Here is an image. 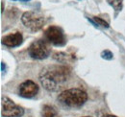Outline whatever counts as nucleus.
I'll list each match as a JSON object with an SVG mask.
<instances>
[{
  "mask_svg": "<svg viewBox=\"0 0 125 117\" xmlns=\"http://www.w3.org/2000/svg\"><path fill=\"white\" fill-rule=\"evenodd\" d=\"M24 114L22 107L16 105L8 97H2V116L21 117Z\"/></svg>",
  "mask_w": 125,
  "mask_h": 117,
  "instance_id": "obj_6",
  "label": "nucleus"
},
{
  "mask_svg": "<svg viewBox=\"0 0 125 117\" xmlns=\"http://www.w3.org/2000/svg\"><path fill=\"white\" fill-rule=\"evenodd\" d=\"M101 57L105 59H112L113 58V53L109 50H105L101 53Z\"/></svg>",
  "mask_w": 125,
  "mask_h": 117,
  "instance_id": "obj_13",
  "label": "nucleus"
},
{
  "mask_svg": "<svg viewBox=\"0 0 125 117\" xmlns=\"http://www.w3.org/2000/svg\"><path fill=\"white\" fill-rule=\"evenodd\" d=\"M1 67H2V71H4V62H1Z\"/></svg>",
  "mask_w": 125,
  "mask_h": 117,
  "instance_id": "obj_15",
  "label": "nucleus"
},
{
  "mask_svg": "<svg viewBox=\"0 0 125 117\" xmlns=\"http://www.w3.org/2000/svg\"><path fill=\"white\" fill-rule=\"evenodd\" d=\"M44 36L47 41L55 46H63L66 43V39L64 37V34L60 27L57 26L48 27L44 32Z\"/></svg>",
  "mask_w": 125,
  "mask_h": 117,
  "instance_id": "obj_5",
  "label": "nucleus"
},
{
  "mask_svg": "<svg viewBox=\"0 0 125 117\" xmlns=\"http://www.w3.org/2000/svg\"><path fill=\"white\" fill-rule=\"evenodd\" d=\"M71 69L67 65H51L43 68L40 73V81L48 91H55L59 85L69 79Z\"/></svg>",
  "mask_w": 125,
  "mask_h": 117,
  "instance_id": "obj_1",
  "label": "nucleus"
},
{
  "mask_svg": "<svg viewBox=\"0 0 125 117\" xmlns=\"http://www.w3.org/2000/svg\"><path fill=\"white\" fill-rule=\"evenodd\" d=\"M22 41H23V37L19 32L9 34L2 39V43L7 47H10V48L19 46L22 43Z\"/></svg>",
  "mask_w": 125,
  "mask_h": 117,
  "instance_id": "obj_8",
  "label": "nucleus"
},
{
  "mask_svg": "<svg viewBox=\"0 0 125 117\" xmlns=\"http://www.w3.org/2000/svg\"><path fill=\"white\" fill-rule=\"evenodd\" d=\"M14 1H16V0H14Z\"/></svg>",
  "mask_w": 125,
  "mask_h": 117,
  "instance_id": "obj_19",
  "label": "nucleus"
},
{
  "mask_svg": "<svg viewBox=\"0 0 125 117\" xmlns=\"http://www.w3.org/2000/svg\"><path fill=\"white\" fill-rule=\"evenodd\" d=\"M42 114L43 117H58V113H57L56 109L53 107L48 106V105H45L42 107Z\"/></svg>",
  "mask_w": 125,
  "mask_h": 117,
  "instance_id": "obj_9",
  "label": "nucleus"
},
{
  "mask_svg": "<svg viewBox=\"0 0 125 117\" xmlns=\"http://www.w3.org/2000/svg\"><path fill=\"white\" fill-rule=\"evenodd\" d=\"M104 117H116V116H115V115H106V116Z\"/></svg>",
  "mask_w": 125,
  "mask_h": 117,
  "instance_id": "obj_16",
  "label": "nucleus"
},
{
  "mask_svg": "<svg viewBox=\"0 0 125 117\" xmlns=\"http://www.w3.org/2000/svg\"><path fill=\"white\" fill-rule=\"evenodd\" d=\"M58 100L61 104L67 107H81L88 100V94L80 88H70L62 91L58 96Z\"/></svg>",
  "mask_w": 125,
  "mask_h": 117,
  "instance_id": "obj_2",
  "label": "nucleus"
},
{
  "mask_svg": "<svg viewBox=\"0 0 125 117\" xmlns=\"http://www.w3.org/2000/svg\"><path fill=\"white\" fill-rule=\"evenodd\" d=\"M53 58H55L56 60L60 61V62H66L69 59V56L67 54H65V53H62V52H59V53L57 52V53H54Z\"/></svg>",
  "mask_w": 125,
  "mask_h": 117,
  "instance_id": "obj_11",
  "label": "nucleus"
},
{
  "mask_svg": "<svg viewBox=\"0 0 125 117\" xmlns=\"http://www.w3.org/2000/svg\"><path fill=\"white\" fill-rule=\"evenodd\" d=\"M94 20H95L96 22V25H101L102 27H105V28H109V23L106 22L104 19H102L101 17H98V16H94Z\"/></svg>",
  "mask_w": 125,
  "mask_h": 117,
  "instance_id": "obj_12",
  "label": "nucleus"
},
{
  "mask_svg": "<svg viewBox=\"0 0 125 117\" xmlns=\"http://www.w3.org/2000/svg\"><path fill=\"white\" fill-rule=\"evenodd\" d=\"M19 95L24 98H32L37 95L39 92V87L36 83H34L31 80H27L23 82L18 88Z\"/></svg>",
  "mask_w": 125,
  "mask_h": 117,
  "instance_id": "obj_7",
  "label": "nucleus"
},
{
  "mask_svg": "<svg viewBox=\"0 0 125 117\" xmlns=\"http://www.w3.org/2000/svg\"><path fill=\"white\" fill-rule=\"evenodd\" d=\"M109 3L116 12H120L122 10V5H123V0H107Z\"/></svg>",
  "mask_w": 125,
  "mask_h": 117,
  "instance_id": "obj_10",
  "label": "nucleus"
},
{
  "mask_svg": "<svg viewBox=\"0 0 125 117\" xmlns=\"http://www.w3.org/2000/svg\"><path fill=\"white\" fill-rule=\"evenodd\" d=\"M4 12V2H1V14Z\"/></svg>",
  "mask_w": 125,
  "mask_h": 117,
  "instance_id": "obj_14",
  "label": "nucleus"
},
{
  "mask_svg": "<svg viewBox=\"0 0 125 117\" xmlns=\"http://www.w3.org/2000/svg\"><path fill=\"white\" fill-rule=\"evenodd\" d=\"M28 53L30 57L35 59H43L50 55L51 47L47 40L37 39L30 44L28 48Z\"/></svg>",
  "mask_w": 125,
  "mask_h": 117,
  "instance_id": "obj_3",
  "label": "nucleus"
},
{
  "mask_svg": "<svg viewBox=\"0 0 125 117\" xmlns=\"http://www.w3.org/2000/svg\"><path fill=\"white\" fill-rule=\"evenodd\" d=\"M20 1H22V2H27V1H30V0H20Z\"/></svg>",
  "mask_w": 125,
  "mask_h": 117,
  "instance_id": "obj_17",
  "label": "nucleus"
},
{
  "mask_svg": "<svg viewBox=\"0 0 125 117\" xmlns=\"http://www.w3.org/2000/svg\"><path fill=\"white\" fill-rule=\"evenodd\" d=\"M23 25L32 32H38L44 24V17L36 12H25L21 15Z\"/></svg>",
  "mask_w": 125,
  "mask_h": 117,
  "instance_id": "obj_4",
  "label": "nucleus"
},
{
  "mask_svg": "<svg viewBox=\"0 0 125 117\" xmlns=\"http://www.w3.org/2000/svg\"><path fill=\"white\" fill-rule=\"evenodd\" d=\"M84 117H91V116H84Z\"/></svg>",
  "mask_w": 125,
  "mask_h": 117,
  "instance_id": "obj_18",
  "label": "nucleus"
}]
</instances>
